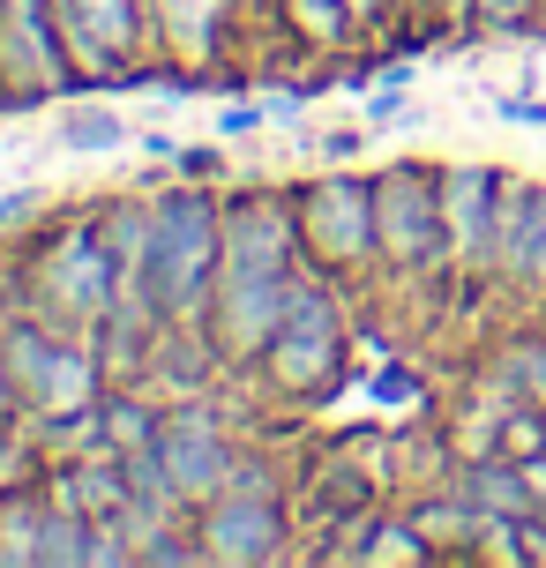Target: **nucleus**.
<instances>
[{"instance_id": "f257e3e1", "label": "nucleus", "mask_w": 546, "mask_h": 568, "mask_svg": "<svg viewBox=\"0 0 546 568\" xmlns=\"http://www.w3.org/2000/svg\"><path fill=\"white\" fill-rule=\"evenodd\" d=\"M374 232L390 240V255H404V262H419V255H434V240H442V187L434 180H419V172H397L382 195H374Z\"/></svg>"}, {"instance_id": "f03ea898", "label": "nucleus", "mask_w": 546, "mask_h": 568, "mask_svg": "<svg viewBox=\"0 0 546 568\" xmlns=\"http://www.w3.org/2000/svg\"><path fill=\"white\" fill-rule=\"evenodd\" d=\"M210 210L202 202H173L165 217H158V284H165V300H195V277L202 262H210Z\"/></svg>"}, {"instance_id": "7ed1b4c3", "label": "nucleus", "mask_w": 546, "mask_h": 568, "mask_svg": "<svg viewBox=\"0 0 546 568\" xmlns=\"http://www.w3.org/2000/svg\"><path fill=\"white\" fill-rule=\"evenodd\" d=\"M330 352H337V322H330V307L322 300H285V314H277V374L285 382H315L322 367H330Z\"/></svg>"}, {"instance_id": "20e7f679", "label": "nucleus", "mask_w": 546, "mask_h": 568, "mask_svg": "<svg viewBox=\"0 0 546 568\" xmlns=\"http://www.w3.org/2000/svg\"><path fill=\"white\" fill-rule=\"evenodd\" d=\"M307 225H315L322 255H360L374 240V195L367 187H345V180H330L315 187V210H307Z\"/></svg>"}, {"instance_id": "39448f33", "label": "nucleus", "mask_w": 546, "mask_h": 568, "mask_svg": "<svg viewBox=\"0 0 546 568\" xmlns=\"http://www.w3.org/2000/svg\"><path fill=\"white\" fill-rule=\"evenodd\" d=\"M494 180L479 165H464V172H449V180H442V225L457 232V247H487L494 240V217H502V210H494Z\"/></svg>"}, {"instance_id": "423d86ee", "label": "nucleus", "mask_w": 546, "mask_h": 568, "mask_svg": "<svg viewBox=\"0 0 546 568\" xmlns=\"http://www.w3.org/2000/svg\"><path fill=\"white\" fill-rule=\"evenodd\" d=\"M494 240H502V262L509 270L546 284V195H509L502 217H494Z\"/></svg>"}, {"instance_id": "0eeeda50", "label": "nucleus", "mask_w": 546, "mask_h": 568, "mask_svg": "<svg viewBox=\"0 0 546 568\" xmlns=\"http://www.w3.org/2000/svg\"><path fill=\"white\" fill-rule=\"evenodd\" d=\"M277 546V516L262 509V501H225V509L210 516V554H225V561H262Z\"/></svg>"}, {"instance_id": "6e6552de", "label": "nucleus", "mask_w": 546, "mask_h": 568, "mask_svg": "<svg viewBox=\"0 0 546 568\" xmlns=\"http://www.w3.org/2000/svg\"><path fill=\"white\" fill-rule=\"evenodd\" d=\"M16 367H23V382H30L46 404H75V397H83V382H90L83 359H68L60 344H38V337L16 344Z\"/></svg>"}, {"instance_id": "1a4fd4ad", "label": "nucleus", "mask_w": 546, "mask_h": 568, "mask_svg": "<svg viewBox=\"0 0 546 568\" xmlns=\"http://www.w3.org/2000/svg\"><path fill=\"white\" fill-rule=\"evenodd\" d=\"M158 464L173 471V486H218L225 479V449H218L202 426H173V434L158 442Z\"/></svg>"}, {"instance_id": "9d476101", "label": "nucleus", "mask_w": 546, "mask_h": 568, "mask_svg": "<svg viewBox=\"0 0 546 568\" xmlns=\"http://www.w3.org/2000/svg\"><path fill=\"white\" fill-rule=\"evenodd\" d=\"M53 284H60V300H75V307H98V300H105V284H113V270H105V247H90V240L60 247Z\"/></svg>"}, {"instance_id": "9b49d317", "label": "nucleus", "mask_w": 546, "mask_h": 568, "mask_svg": "<svg viewBox=\"0 0 546 568\" xmlns=\"http://www.w3.org/2000/svg\"><path fill=\"white\" fill-rule=\"evenodd\" d=\"M83 16L98 30H113V38H120V30H128V0H83Z\"/></svg>"}, {"instance_id": "f8f14e48", "label": "nucleus", "mask_w": 546, "mask_h": 568, "mask_svg": "<svg viewBox=\"0 0 546 568\" xmlns=\"http://www.w3.org/2000/svg\"><path fill=\"white\" fill-rule=\"evenodd\" d=\"M517 374H524V389H532V397L546 404V344H532V352H524V359H517Z\"/></svg>"}, {"instance_id": "ddd939ff", "label": "nucleus", "mask_w": 546, "mask_h": 568, "mask_svg": "<svg viewBox=\"0 0 546 568\" xmlns=\"http://www.w3.org/2000/svg\"><path fill=\"white\" fill-rule=\"evenodd\" d=\"M479 8H487V16H502V23H509V16H524V0H479Z\"/></svg>"}]
</instances>
